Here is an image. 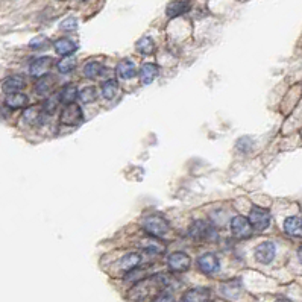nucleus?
<instances>
[{"label":"nucleus","mask_w":302,"mask_h":302,"mask_svg":"<svg viewBox=\"0 0 302 302\" xmlns=\"http://www.w3.org/2000/svg\"><path fill=\"white\" fill-rule=\"evenodd\" d=\"M167 284V281L164 279V276H161V275H153V276H150V278H146V279H141V281H138L131 290H129V299H132V300H143L149 293H150V290H152V287H158V288H161V287H164Z\"/></svg>","instance_id":"nucleus-1"},{"label":"nucleus","mask_w":302,"mask_h":302,"mask_svg":"<svg viewBox=\"0 0 302 302\" xmlns=\"http://www.w3.org/2000/svg\"><path fill=\"white\" fill-rule=\"evenodd\" d=\"M143 229L152 237H162L168 231V222L159 214H152L144 217Z\"/></svg>","instance_id":"nucleus-2"},{"label":"nucleus","mask_w":302,"mask_h":302,"mask_svg":"<svg viewBox=\"0 0 302 302\" xmlns=\"http://www.w3.org/2000/svg\"><path fill=\"white\" fill-rule=\"evenodd\" d=\"M270 212L261 206H252L250 212H249V222L252 225L253 229L256 231H264L269 228L270 225Z\"/></svg>","instance_id":"nucleus-3"},{"label":"nucleus","mask_w":302,"mask_h":302,"mask_svg":"<svg viewBox=\"0 0 302 302\" xmlns=\"http://www.w3.org/2000/svg\"><path fill=\"white\" fill-rule=\"evenodd\" d=\"M61 123L65 126H74L82 120V109L76 102L67 103L62 111H61V117H59Z\"/></svg>","instance_id":"nucleus-4"},{"label":"nucleus","mask_w":302,"mask_h":302,"mask_svg":"<svg viewBox=\"0 0 302 302\" xmlns=\"http://www.w3.org/2000/svg\"><path fill=\"white\" fill-rule=\"evenodd\" d=\"M231 232L235 238H246L252 234V225L249 219L243 215H235L231 220Z\"/></svg>","instance_id":"nucleus-5"},{"label":"nucleus","mask_w":302,"mask_h":302,"mask_svg":"<svg viewBox=\"0 0 302 302\" xmlns=\"http://www.w3.org/2000/svg\"><path fill=\"white\" fill-rule=\"evenodd\" d=\"M276 247L272 241H263L255 247V260L261 264H269L273 261Z\"/></svg>","instance_id":"nucleus-6"},{"label":"nucleus","mask_w":302,"mask_h":302,"mask_svg":"<svg viewBox=\"0 0 302 302\" xmlns=\"http://www.w3.org/2000/svg\"><path fill=\"white\" fill-rule=\"evenodd\" d=\"M167 263H168V267H170L171 272L181 273V272L188 270V267L191 264V260H190V256L185 252H173L168 256Z\"/></svg>","instance_id":"nucleus-7"},{"label":"nucleus","mask_w":302,"mask_h":302,"mask_svg":"<svg viewBox=\"0 0 302 302\" xmlns=\"http://www.w3.org/2000/svg\"><path fill=\"white\" fill-rule=\"evenodd\" d=\"M197 266L203 273L211 275V273H214L220 269V261L214 253L206 252V253H203L197 258Z\"/></svg>","instance_id":"nucleus-8"},{"label":"nucleus","mask_w":302,"mask_h":302,"mask_svg":"<svg viewBox=\"0 0 302 302\" xmlns=\"http://www.w3.org/2000/svg\"><path fill=\"white\" fill-rule=\"evenodd\" d=\"M52 64H53L52 58H49V56H39V58L33 59L29 64V73L33 77H41V76L47 74V71L52 67Z\"/></svg>","instance_id":"nucleus-9"},{"label":"nucleus","mask_w":302,"mask_h":302,"mask_svg":"<svg viewBox=\"0 0 302 302\" xmlns=\"http://www.w3.org/2000/svg\"><path fill=\"white\" fill-rule=\"evenodd\" d=\"M190 235L194 240H206L214 235V229L209 223L203 220H197L190 226Z\"/></svg>","instance_id":"nucleus-10"},{"label":"nucleus","mask_w":302,"mask_h":302,"mask_svg":"<svg viewBox=\"0 0 302 302\" xmlns=\"http://www.w3.org/2000/svg\"><path fill=\"white\" fill-rule=\"evenodd\" d=\"M209 296H211L209 288L197 287V288L188 290V291L182 296L181 302H208V300H209Z\"/></svg>","instance_id":"nucleus-11"},{"label":"nucleus","mask_w":302,"mask_h":302,"mask_svg":"<svg viewBox=\"0 0 302 302\" xmlns=\"http://www.w3.org/2000/svg\"><path fill=\"white\" fill-rule=\"evenodd\" d=\"M24 87H26L24 77H23V76H20V74L9 76V77H6V79L3 80V83H2V90H3L6 94L18 93V91H21Z\"/></svg>","instance_id":"nucleus-12"},{"label":"nucleus","mask_w":302,"mask_h":302,"mask_svg":"<svg viewBox=\"0 0 302 302\" xmlns=\"http://www.w3.org/2000/svg\"><path fill=\"white\" fill-rule=\"evenodd\" d=\"M115 71H117V76L120 79L126 80V79H132L137 74V67L131 59H123V61L118 62Z\"/></svg>","instance_id":"nucleus-13"},{"label":"nucleus","mask_w":302,"mask_h":302,"mask_svg":"<svg viewBox=\"0 0 302 302\" xmlns=\"http://www.w3.org/2000/svg\"><path fill=\"white\" fill-rule=\"evenodd\" d=\"M284 231L293 237H302V219L297 215L287 217L284 220Z\"/></svg>","instance_id":"nucleus-14"},{"label":"nucleus","mask_w":302,"mask_h":302,"mask_svg":"<svg viewBox=\"0 0 302 302\" xmlns=\"http://www.w3.org/2000/svg\"><path fill=\"white\" fill-rule=\"evenodd\" d=\"M140 263H141V255L137 252H131V253H126L120 260L118 266L123 272H131V270H135L140 266Z\"/></svg>","instance_id":"nucleus-15"},{"label":"nucleus","mask_w":302,"mask_h":302,"mask_svg":"<svg viewBox=\"0 0 302 302\" xmlns=\"http://www.w3.org/2000/svg\"><path fill=\"white\" fill-rule=\"evenodd\" d=\"M158 71H159V68H158L156 64H153V62H144L141 65V68H140V79H141V82L144 85L150 83L156 77Z\"/></svg>","instance_id":"nucleus-16"},{"label":"nucleus","mask_w":302,"mask_h":302,"mask_svg":"<svg viewBox=\"0 0 302 302\" xmlns=\"http://www.w3.org/2000/svg\"><path fill=\"white\" fill-rule=\"evenodd\" d=\"M53 49H55V52H56L58 55H61V56H68V55H71L77 47H76V42H73L71 39H68V38H59V39L55 41Z\"/></svg>","instance_id":"nucleus-17"},{"label":"nucleus","mask_w":302,"mask_h":302,"mask_svg":"<svg viewBox=\"0 0 302 302\" xmlns=\"http://www.w3.org/2000/svg\"><path fill=\"white\" fill-rule=\"evenodd\" d=\"M188 9H190V5H188L187 0H173V2L168 3V6L165 9V14H167V17L173 18V17L182 15Z\"/></svg>","instance_id":"nucleus-18"},{"label":"nucleus","mask_w":302,"mask_h":302,"mask_svg":"<svg viewBox=\"0 0 302 302\" xmlns=\"http://www.w3.org/2000/svg\"><path fill=\"white\" fill-rule=\"evenodd\" d=\"M27 96L24 93H12V94H8L6 99H5V105L8 108H12V109H17V108H23L27 105Z\"/></svg>","instance_id":"nucleus-19"},{"label":"nucleus","mask_w":302,"mask_h":302,"mask_svg":"<svg viewBox=\"0 0 302 302\" xmlns=\"http://www.w3.org/2000/svg\"><path fill=\"white\" fill-rule=\"evenodd\" d=\"M55 87V77L52 74H44L41 77H38L36 83H35V91L38 94H47L50 93V90Z\"/></svg>","instance_id":"nucleus-20"},{"label":"nucleus","mask_w":302,"mask_h":302,"mask_svg":"<svg viewBox=\"0 0 302 302\" xmlns=\"http://www.w3.org/2000/svg\"><path fill=\"white\" fill-rule=\"evenodd\" d=\"M59 100L62 102V103H71V102H74L76 100V97L79 96V93H77V87L74 85V83H67L61 91H59Z\"/></svg>","instance_id":"nucleus-21"},{"label":"nucleus","mask_w":302,"mask_h":302,"mask_svg":"<svg viewBox=\"0 0 302 302\" xmlns=\"http://www.w3.org/2000/svg\"><path fill=\"white\" fill-rule=\"evenodd\" d=\"M118 91V83L115 79H108L102 83V88H100V93H102V97L106 99V100H111L115 97Z\"/></svg>","instance_id":"nucleus-22"},{"label":"nucleus","mask_w":302,"mask_h":302,"mask_svg":"<svg viewBox=\"0 0 302 302\" xmlns=\"http://www.w3.org/2000/svg\"><path fill=\"white\" fill-rule=\"evenodd\" d=\"M103 73V65L99 61H90L83 65V74L90 79H96Z\"/></svg>","instance_id":"nucleus-23"},{"label":"nucleus","mask_w":302,"mask_h":302,"mask_svg":"<svg viewBox=\"0 0 302 302\" xmlns=\"http://www.w3.org/2000/svg\"><path fill=\"white\" fill-rule=\"evenodd\" d=\"M56 67H58V71H59V73L67 74V73H70V71L74 70V67H76V58H74V56H65V58H62V59L56 64Z\"/></svg>","instance_id":"nucleus-24"},{"label":"nucleus","mask_w":302,"mask_h":302,"mask_svg":"<svg viewBox=\"0 0 302 302\" xmlns=\"http://www.w3.org/2000/svg\"><path fill=\"white\" fill-rule=\"evenodd\" d=\"M155 49V44L150 36H143L137 41V50L143 55H150Z\"/></svg>","instance_id":"nucleus-25"},{"label":"nucleus","mask_w":302,"mask_h":302,"mask_svg":"<svg viewBox=\"0 0 302 302\" xmlns=\"http://www.w3.org/2000/svg\"><path fill=\"white\" fill-rule=\"evenodd\" d=\"M59 102H61V100H59V96H52V97L46 99L44 103H42V106H41L42 112H44V114H53V112L56 111Z\"/></svg>","instance_id":"nucleus-26"},{"label":"nucleus","mask_w":302,"mask_h":302,"mask_svg":"<svg viewBox=\"0 0 302 302\" xmlns=\"http://www.w3.org/2000/svg\"><path fill=\"white\" fill-rule=\"evenodd\" d=\"M79 97H80L82 102H87V103L94 102V100L97 99V90H96L94 87H85V88L79 93Z\"/></svg>","instance_id":"nucleus-27"},{"label":"nucleus","mask_w":302,"mask_h":302,"mask_svg":"<svg viewBox=\"0 0 302 302\" xmlns=\"http://www.w3.org/2000/svg\"><path fill=\"white\" fill-rule=\"evenodd\" d=\"M41 111H42V109H41ZM41 111H39L38 108H27V109H26V112L23 114L24 121H27L29 124H35L36 121H39Z\"/></svg>","instance_id":"nucleus-28"},{"label":"nucleus","mask_w":302,"mask_h":302,"mask_svg":"<svg viewBox=\"0 0 302 302\" xmlns=\"http://www.w3.org/2000/svg\"><path fill=\"white\" fill-rule=\"evenodd\" d=\"M47 44H49V39H47L46 36L39 35V36H35L33 39H30V42H29V47L36 50V49H44Z\"/></svg>","instance_id":"nucleus-29"},{"label":"nucleus","mask_w":302,"mask_h":302,"mask_svg":"<svg viewBox=\"0 0 302 302\" xmlns=\"http://www.w3.org/2000/svg\"><path fill=\"white\" fill-rule=\"evenodd\" d=\"M59 27L62 29V30H67V32H71V30H74L76 27H77V21H76V18H73V17H68V18H65L61 24H59Z\"/></svg>","instance_id":"nucleus-30"},{"label":"nucleus","mask_w":302,"mask_h":302,"mask_svg":"<svg viewBox=\"0 0 302 302\" xmlns=\"http://www.w3.org/2000/svg\"><path fill=\"white\" fill-rule=\"evenodd\" d=\"M152 302H175V297H173V294L170 293V291H159L153 299H152Z\"/></svg>","instance_id":"nucleus-31"},{"label":"nucleus","mask_w":302,"mask_h":302,"mask_svg":"<svg viewBox=\"0 0 302 302\" xmlns=\"http://www.w3.org/2000/svg\"><path fill=\"white\" fill-rule=\"evenodd\" d=\"M297 258H299V261L302 263V246L297 249Z\"/></svg>","instance_id":"nucleus-32"},{"label":"nucleus","mask_w":302,"mask_h":302,"mask_svg":"<svg viewBox=\"0 0 302 302\" xmlns=\"http://www.w3.org/2000/svg\"><path fill=\"white\" fill-rule=\"evenodd\" d=\"M276 302H291L290 299H285V297H281V299H276Z\"/></svg>","instance_id":"nucleus-33"}]
</instances>
